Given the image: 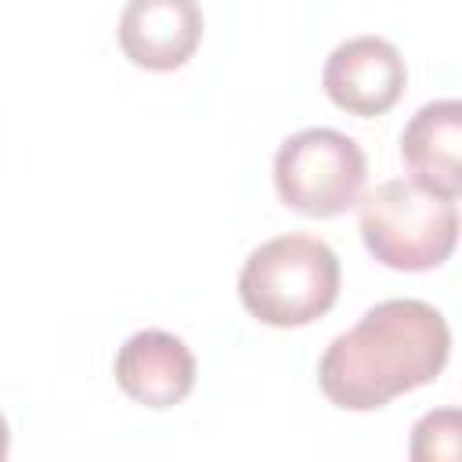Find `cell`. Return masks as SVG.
I'll return each mask as SVG.
<instances>
[{"label":"cell","instance_id":"obj_1","mask_svg":"<svg viewBox=\"0 0 462 462\" xmlns=\"http://www.w3.org/2000/svg\"><path fill=\"white\" fill-rule=\"evenodd\" d=\"M451 354L444 314L411 296L368 307L354 328L339 332L321 361V393L346 411H375L401 393L433 383Z\"/></svg>","mask_w":462,"mask_h":462},{"label":"cell","instance_id":"obj_2","mask_svg":"<svg viewBox=\"0 0 462 462\" xmlns=\"http://www.w3.org/2000/svg\"><path fill=\"white\" fill-rule=\"evenodd\" d=\"M339 256L314 235H278L256 245L238 271L242 307L271 328H300L332 310Z\"/></svg>","mask_w":462,"mask_h":462},{"label":"cell","instance_id":"obj_3","mask_svg":"<svg viewBox=\"0 0 462 462\" xmlns=\"http://www.w3.org/2000/svg\"><path fill=\"white\" fill-rule=\"evenodd\" d=\"M357 231L383 267L433 271L458 242V206L411 177H393L357 199Z\"/></svg>","mask_w":462,"mask_h":462},{"label":"cell","instance_id":"obj_4","mask_svg":"<svg viewBox=\"0 0 462 462\" xmlns=\"http://www.w3.org/2000/svg\"><path fill=\"white\" fill-rule=\"evenodd\" d=\"M368 177L365 152L332 126H307L282 141L274 155V191L303 217H339L357 206Z\"/></svg>","mask_w":462,"mask_h":462},{"label":"cell","instance_id":"obj_5","mask_svg":"<svg viewBox=\"0 0 462 462\" xmlns=\"http://www.w3.org/2000/svg\"><path fill=\"white\" fill-rule=\"evenodd\" d=\"M404 83H408L404 58L383 36H354L339 43L321 72V87L328 101L361 119L390 112L401 101Z\"/></svg>","mask_w":462,"mask_h":462},{"label":"cell","instance_id":"obj_6","mask_svg":"<svg viewBox=\"0 0 462 462\" xmlns=\"http://www.w3.org/2000/svg\"><path fill=\"white\" fill-rule=\"evenodd\" d=\"M202 43L199 0H126L119 14V51L148 72L180 69Z\"/></svg>","mask_w":462,"mask_h":462},{"label":"cell","instance_id":"obj_7","mask_svg":"<svg viewBox=\"0 0 462 462\" xmlns=\"http://www.w3.org/2000/svg\"><path fill=\"white\" fill-rule=\"evenodd\" d=\"M116 383L144 408H173L195 386V354L173 332L141 328L116 354Z\"/></svg>","mask_w":462,"mask_h":462},{"label":"cell","instance_id":"obj_8","mask_svg":"<svg viewBox=\"0 0 462 462\" xmlns=\"http://www.w3.org/2000/svg\"><path fill=\"white\" fill-rule=\"evenodd\" d=\"M458 144H462V101L440 97L422 105L404 134H401V159L422 188L458 199L462 170H458Z\"/></svg>","mask_w":462,"mask_h":462},{"label":"cell","instance_id":"obj_9","mask_svg":"<svg viewBox=\"0 0 462 462\" xmlns=\"http://www.w3.org/2000/svg\"><path fill=\"white\" fill-rule=\"evenodd\" d=\"M411 458H419V462H437V458L455 462L458 458V411L455 408L430 411V415H422L415 422V430H411Z\"/></svg>","mask_w":462,"mask_h":462},{"label":"cell","instance_id":"obj_10","mask_svg":"<svg viewBox=\"0 0 462 462\" xmlns=\"http://www.w3.org/2000/svg\"><path fill=\"white\" fill-rule=\"evenodd\" d=\"M7 451H11V430H7V419L0 415V462L7 458Z\"/></svg>","mask_w":462,"mask_h":462}]
</instances>
